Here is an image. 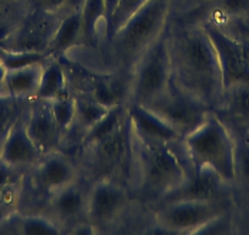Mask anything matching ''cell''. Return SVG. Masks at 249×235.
<instances>
[{"instance_id": "5b68a950", "label": "cell", "mask_w": 249, "mask_h": 235, "mask_svg": "<svg viewBox=\"0 0 249 235\" xmlns=\"http://www.w3.org/2000/svg\"><path fill=\"white\" fill-rule=\"evenodd\" d=\"M183 145L193 170L210 167L226 183L236 178V138L214 110H209L205 120L183 138Z\"/></svg>"}, {"instance_id": "ab89813d", "label": "cell", "mask_w": 249, "mask_h": 235, "mask_svg": "<svg viewBox=\"0 0 249 235\" xmlns=\"http://www.w3.org/2000/svg\"><path fill=\"white\" fill-rule=\"evenodd\" d=\"M3 138H1V137H0V151H1V146H3Z\"/></svg>"}, {"instance_id": "484cf974", "label": "cell", "mask_w": 249, "mask_h": 235, "mask_svg": "<svg viewBox=\"0 0 249 235\" xmlns=\"http://www.w3.org/2000/svg\"><path fill=\"white\" fill-rule=\"evenodd\" d=\"M48 59L45 52H32V50H4L0 49V63L6 70H16L37 63H43Z\"/></svg>"}, {"instance_id": "5bb4252c", "label": "cell", "mask_w": 249, "mask_h": 235, "mask_svg": "<svg viewBox=\"0 0 249 235\" xmlns=\"http://www.w3.org/2000/svg\"><path fill=\"white\" fill-rule=\"evenodd\" d=\"M27 133L42 155L61 151L65 133L54 118L50 100L31 99L27 112Z\"/></svg>"}, {"instance_id": "f35d334b", "label": "cell", "mask_w": 249, "mask_h": 235, "mask_svg": "<svg viewBox=\"0 0 249 235\" xmlns=\"http://www.w3.org/2000/svg\"><path fill=\"white\" fill-rule=\"evenodd\" d=\"M195 1H196V5H195V8H196V6H198V5H200V4L205 3V1H208V0H195ZM191 9H193V8H191ZM191 9H190V10H191ZM187 11H188V10H187Z\"/></svg>"}, {"instance_id": "836d02e7", "label": "cell", "mask_w": 249, "mask_h": 235, "mask_svg": "<svg viewBox=\"0 0 249 235\" xmlns=\"http://www.w3.org/2000/svg\"><path fill=\"white\" fill-rule=\"evenodd\" d=\"M65 0H31V10L57 13Z\"/></svg>"}, {"instance_id": "60d3db41", "label": "cell", "mask_w": 249, "mask_h": 235, "mask_svg": "<svg viewBox=\"0 0 249 235\" xmlns=\"http://www.w3.org/2000/svg\"><path fill=\"white\" fill-rule=\"evenodd\" d=\"M244 136H246L247 141H248V142H249V131H248V133H247V134H246V135H244Z\"/></svg>"}, {"instance_id": "f1b7e54d", "label": "cell", "mask_w": 249, "mask_h": 235, "mask_svg": "<svg viewBox=\"0 0 249 235\" xmlns=\"http://www.w3.org/2000/svg\"><path fill=\"white\" fill-rule=\"evenodd\" d=\"M148 0H120L117 10L112 18L109 28L105 31L104 39H107L111 35H114L121 26L127 22Z\"/></svg>"}, {"instance_id": "cb8c5ba5", "label": "cell", "mask_w": 249, "mask_h": 235, "mask_svg": "<svg viewBox=\"0 0 249 235\" xmlns=\"http://www.w3.org/2000/svg\"><path fill=\"white\" fill-rule=\"evenodd\" d=\"M128 113H127V105L121 104L116 105V107L110 108L109 112L100 119L98 123H95L89 130L86 133L85 137L82 138L80 148L87 147V146L92 145V143L98 142V141L103 140V138L107 137L111 135L114 131H116L120 128L122 123L126 120Z\"/></svg>"}, {"instance_id": "ffe728a7", "label": "cell", "mask_w": 249, "mask_h": 235, "mask_svg": "<svg viewBox=\"0 0 249 235\" xmlns=\"http://www.w3.org/2000/svg\"><path fill=\"white\" fill-rule=\"evenodd\" d=\"M81 30H82V19L81 10L73 11L62 16L56 32L54 33L49 47L47 48L48 58L64 57L70 49L81 45Z\"/></svg>"}, {"instance_id": "7c38bea8", "label": "cell", "mask_w": 249, "mask_h": 235, "mask_svg": "<svg viewBox=\"0 0 249 235\" xmlns=\"http://www.w3.org/2000/svg\"><path fill=\"white\" fill-rule=\"evenodd\" d=\"M28 174L35 190L49 196L78 180L77 165L62 151L43 155Z\"/></svg>"}, {"instance_id": "9a60e30c", "label": "cell", "mask_w": 249, "mask_h": 235, "mask_svg": "<svg viewBox=\"0 0 249 235\" xmlns=\"http://www.w3.org/2000/svg\"><path fill=\"white\" fill-rule=\"evenodd\" d=\"M27 112L18 118L3 141L0 158L13 167L28 170L42 157V153L27 133Z\"/></svg>"}, {"instance_id": "d4e9b609", "label": "cell", "mask_w": 249, "mask_h": 235, "mask_svg": "<svg viewBox=\"0 0 249 235\" xmlns=\"http://www.w3.org/2000/svg\"><path fill=\"white\" fill-rule=\"evenodd\" d=\"M31 99L0 93V137L5 138L18 118L28 109Z\"/></svg>"}, {"instance_id": "2e32d148", "label": "cell", "mask_w": 249, "mask_h": 235, "mask_svg": "<svg viewBox=\"0 0 249 235\" xmlns=\"http://www.w3.org/2000/svg\"><path fill=\"white\" fill-rule=\"evenodd\" d=\"M49 206L55 215L54 220L60 227L69 225L72 228L78 223L87 220L88 193H86L76 180L53 194L49 198Z\"/></svg>"}, {"instance_id": "ac0fdd59", "label": "cell", "mask_w": 249, "mask_h": 235, "mask_svg": "<svg viewBox=\"0 0 249 235\" xmlns=\"http://www.w3.org/2000/svg\"><path fill=\"white\" fill-rule=\"evenodd\" d=\"M133 134L149 143H171L181 136L155 113L141 104H126Z\"/></svg>"}, {"instance_id": "8fae6325", "label": "cell", "mask_w": 249, "mask_h": 235, "mask_svg": "<svg viewBox=\"0 0 249 235\" xmlns=\"http://www.w3.org/2000/svg\"><path fill=\"white\" fill-rule=\"evenodd\" d=\"M200 23L209 36L217 54L224 88L233 83L249 85V64L244 58L238 38L210 20H203Z\"/></svg>"}, {"instance_id": "3957f363", "label": "cell", "mask_w": 249, "mask_h": 235, "mask_svg": "<svg viewBox=\"0 0 249 235\" xmlns=\"http://www.w3.org/2000/svg\"><path fill=\"white\" fill-rule=\"evenodd\" d=\"M169 16V0H148L127 22L104 39L103 60L110 73L130 82L136 64L166 27Z\"/></svg>"}, {"instance_id": "f546056e", "label": "cell", "mask_w": 249, "mask_h": 235, "mask_svg": "<svg viewBox=\"0 0 249 235\" xmlns=\"http://www.w3.org/2000/svg\"><path fill=\"white\" fill-rule=\"evenodd\" d=\"M236 178L249 183V142L246 136H236Z\"/></svg>"}, {"instance_id": "d6a6232c", "label": "cell", "mask_w": 249, "mask_h": 235, "mask_svg": "<svg viewBox=\"0 0 249 235\" xmlns=\"http://www.w3.org/2000/svg\"><path fill=\"white\" fill-rule=\"evenodd\" d=\"M217 25V23H216ZM229 33L238 37H243L249 39V20L248 19H233L227 22L219 25Z\"/></svg>"}, {"instance_id": "277c9868", "label": "cell", "mask_w": 249, "mask_h": 235, "mask_svg": "<svg viewBox=\"0 0 249 235\" xmlns=\"http://www.w3.org/2000/svg\"><path fill=\"white\" fill-rule=\"evenodd\" d=\"M83 179L94 183L99 179H112L128 188L133 180L132 129L130 117L107 137L77 151Z\"/></svg>"}, {"instance_id": "30bf717a", "label": "cell", "mask_w": 249, "mask_h": 235, "mask_svg": "<svg viewBox=\"0 0 249 235\" xmlns=\"http://www.w3.org/2000/svg\"><path fill=\"white\" fill-rule=\"evenodd\" d=\"M128 188L112 179H99L88 191L87 220L99 232L114 224L127 207Z\"/></svg>"}, {"instance_id": "9c48e42d", "label": "cell", "mask_w": 249, "mask_h": 235, "mask_svg": "<svg viewBox=\"0 0 249 235\" xmlns=\"http://www.w3.org/2000/svg\"><path fill=\"white\" fill-rule=\"evenodd\" d=\"M61 18L56 13L30 10L28 15L10 30L0 42V49L47 52Z\"/></svg>"}, {"instance_id": "8992f818", "label": "cell", "mask_w": 249, "mask_h": 235, "mask_svg": "<svg viewBox=\"0 0 249 235\" xmlns=\"http://www.w3.org/2000/svg\"><path fill=\"white\" fill-rule=\"evenodd\" d=\"M171 75L169 27L166 25L136 64L128 82L126 104H149L166 91Z\"/></svg>"}, {"instance_id": "4fadbf2b", "label": "cell", "mask_w": 249, "mask_h": 235, "mask_svg": "<svg viewBox=\"0 0 249 235\" xmlns=\"http://www.w3.org/2000/svg\"><path fill=\"white\" fill-rule=\"evenodd\" d=\"M229 186L231 184L226 183L213 168L204 167L197 172L192 169L183 183L162 196L155 205L175 201L227 200Z\"/></svg>"}, {"instance_id": "52a82bcc", "label": "cell", "mask_w": 249, "mask_h": 235, "mask_svg": "<svg viewBox=\"0 0 249 235\" xmlns=\"http://www.w3.org/2000/svg\"><path fill=\"white\" fill-rule=\"evenodd\" d=\"M227 211V200L164 203L154 212L157 230L154 229L152 233L196 234L203 225Z\"/></svg>"}, {"instance_id": "7a4b0ae2", "label": "cell", "mask_w": 249, "mask_h": 235, "mask_svg": "<svg viewBox=\"0 0 249 235\" xmlns=\"http://www.w3.org/2000/svg\"><path fill=\"white\" fill-rule=\"evenodd\" d=\"M132 148L133 191L143 201L157 203L183 183L193 169L183 138L171 143H149L132 131Z\"/></svg>"}, {"instance_id": "e575fe53", "label": "cell", "mask_w": 249, "mask_h": 235, "mask_svg": "<svg viewBox=\"0 0 249 235\" xmlns=\"http://www.w3.org/2000/svg\"><path fill=\"white\" fill-rule=\"evenodd\" d=\"M85 3L86 0H65L56 14L60 18H62V16L68 15V14L70 13H73V11L81 10V9L83 8V5H85Z\"/></svg>"}, {"instance_id": "7402d4cb", "label": "cell", "mask_w": 249, "mask_h": 235, "mask_svg": "<svg viewBox=\"0 0 249 235\" xmlns=\"http://www.w3.org/2000/svg\"><path fill=\"white\" fill-rule=\"evenodd\" d=\"M68 90V78L62 65L55 58H48L43 61L42 78L35 98L52 100Z\"/></svg>"}, {"instance_id": "ba28073f", "label": "cell", "mask_w": 249, "mask_h": 235, "mask_svg": "<svg viewBox=\"0 0 249 235\" xmlns=\"http://www.w3.org/2000/svg\"><path fill=\"white\" fill-rule=\"evenodd\" d=\"M144 107L161 118L182 138L202 125L209 110H212L182 90L175 82L172 75L166 91Z\"/></svg>"}, {"instance_id": "74e56055", "label": "cell", "mask_w": 249, "mask_h": 235, "mask_svg": "<svg viewBox=\"0 0 249 235\" xmlns=\"http://www.w3.org/2000/svg\"><path fill=\"white\" fill-rule=\"evenodd\" d=\"M6 69L3 64L0 63V93L5 92V78H6Z\"/></svg>"}, {"instance_id": "4316f807", "label": "cell", "mask_w": 249, "mask_h": 235, "mask_svg": "<svg viewBox=\"0 0 249 235\" xmlns=\"http://www.w3.org/2000/svg\"><path fill=\"white\" fill-rule=\"evenodd\" d=\"M50 105H52L53 114H54L57 124L64 130V133H66L70 129V126L72 125L73 119H75V96L69 88L65 93H62L61 96L50 100Z\"/></svg>"}, {"instance_id": "8d00e7d4", "label": "cell", "mask_w": 249, "mask_h": 235, "mask_svg": "<svg viewBox=\"0 0 249 235\" xmlns=\"http://www.w3.org/2000/svg\"><path fill=\"white\" fill-rule=\"evenodd\" d=\"M234 37L238 38L239 43H241L242 50H243L244 58H246L247 63L249 64V39H247V38H243V37H238V36H234Z\"/></svg>"}, {"instance_id": "d6986e66", "label": "cell", "mask_w": 249, "mask_h": 235, "mask_svg": "<svg viewBox=\"0 0 249 235\" xmlns=\"http://www.w3.org/2000/svg\"><path fill=\"white\" fill-rule=\"evenodd\" d=\"M0 233L22 235L61 234L62 229L54 219L42 215H22L16 211L0 223Z\"/></svg>"}, {"instance_id": "1f68e13d", "label": "cell", "mask_w": 249, "mask_h": 235, "mask_svg": "<svg viewBox=\"0 0 249 235\" xmlns=\"http://www.w3.org/2000/svg\"><path fill=\"white\" fill-rule=\"evenodd\" d=\"M27 170L13 167L0 158V188L8 184L23 179Z\"/></svg>"}, {"instance_id": "b9f144b4", "label": "cell", "mask_w": 249, "mask_h": 235, "mask_svg": "<svg viewBox=\"0 0 249 235\" xmlns=\"http://www.w3.org/2000/svg\"><path fill=\"white\" fill-rule=\"evenodd\" d=\"M248 20H249V19H248Z\"/></svg>"}, {"instance_id": "e0dca14e", "label": "cell", "mask_w": 249, "mask_h": 235, "mask_svg": "<svg viewBox=\"0 0 249 235\" xmlns=\"http://www.w3.org/2000/svg\"><path fill=\"white\" fill-rule=\"evenodd\" d=\"M214 112L234 137L246 135L249 131V85L233 83L225 88L221 105Z\"/></svg>"}, {"instance_id": "6da1fadb", "label": "cell", "mask_w": 249, "mask_h": 235, "mask_svg": "<svg viewBox=\"0 0 249 235\" xmlns=\"http://www.w3.org/2000/svg\"><path fill=\"white\" fill-rule=\"evenodd\" d=\"M167 27L175 82L209 109L216 110L225 88L217 54L204 27L181 18L169 19Z\"/></svg>"}, {"instance_id": "603a6c76", "label": "cell", "mask_w": 249, "mask_h": 235, "mask_svg": "<svg viewBox=\"0 0 249 235\" xmlns=\"http://www.w3.org/2000/svg\"><path fill=\"white\" fill-rule=\"evenodd\" d=\"M81 45L88 48L98 47L100 43L99 23L105 21L104 0H86L85 5L81 9Z\"/></svg>"}, {"instance_id": "44dd1931", "label": "cell", "mask_w": 249, "mask_h": 235, "mask_svg": "<svg viewBox=\"0 0 249 235\" xmlns=\"http://www.w3.org/2000/svg\"><path fill=\"white\" fill-rule=\"evenodd\" d=\"M42 70L43 63L33 64L16 70H8L5 78V92L18 98H35L39 87Z\"/></svg>"}, {"instance_id": "4dcf8cb0", "label": "cell", "mask_w": 249, "mask_h": 235, "mask_svg": "<svg viewBox=\"0 0 249 235\" xmlns=\"http://www.w3.org/2000/svg\"><path fill=\"white\" fill-rule=\"evenodd\" d=\"M231 215H230V211H227L203 225L200 229L197 230L196 234H227V233H231Z\"/></svg>"}, {"instance_id": "83f0119b", "label": "cell", "mask_w": 249, "mask_h": 235, "mask_svg": "<svg viewBox=\"0 0 249 235\" xmlns=\"http://www.w3.org/2000/svg\"><path fill=\"white\" fill-rule=\"evenodd\" d=\"M22 188L23 179L0 188V223L14 212L18 211L21 196H22Z\"/></svg>"}, {"instance_id": "d590c367", "label": "cell", "mask_w": 249, "mask_h": 235, "mask_svg": "<svg viewBox=\"0 0 249 235\" xmlns=\"http://www.w3.org/2000/svg\"><path fill=\"white\" fill-rule=\"evenodd\" d=\"M120 0H104L105 5V31L109 28L110 23H111L112 18H114L115 13L117 10V6H119Z\"/></svg>"}]
</instances>
